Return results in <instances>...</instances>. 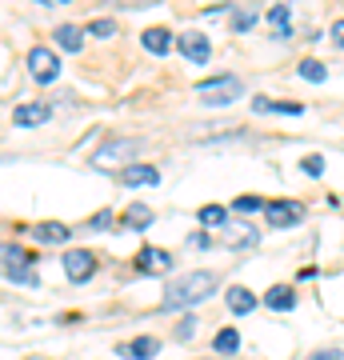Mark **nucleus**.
<instances>
[{"label": "nucleus", "mask_w": 344, "mask_h": 360, "mask_svg": "<svg viewBox=\"0 0 344 360\" xmlns=\"http://www.w3.org/2000/svg\"><path fill=\"white\" fill-rule=\"evenodd\" d=\"M37 236L40 240H52V245H64L68 240V229L64 224H37Z\"/></svg>", "instance_id": "nucleus-22"}, {"label": "nucleus", "mask_w": 344, "mask_h": 360, "mask_svg": "<svg viewBox=\"0 0 344 360\" xmlns=\"http://www.w3.org/2000/svg\"><path fill=\"white\" fill-rule=\"evenodd\" d=\"M196 96H200V104H232L244 96V80L241 77H212L204 80V84H196Z\"/></svg>", "instance_id": "nucleus-3"}, {"label": "nucleus", "mask_w": 344, "mask_h": 360, "mask_svg": "<svg viewBox=\"0 0 344 360\" xmlns=\"http://www.w3.org/2000/svg\"><path fill=\"white\" fill-rule=\"evenodd\" d=\"M156 352H160V340L156 336H136L128 345H116V356H125V360H153Z\"/></svg>", "instance_id": "nucleus-10"}, {"label": "nucleus", "mask_w": 344, "mask_h": 360, "mask_svg": "<svg viewBox=\"0 0 344 360\" xmlns=\"http://www.w3.org/2000/svg\"><path fill=\"white\" fill-rule=\"evenodd\" d=\"M89 32H92V37H113L116 20H104V16H101V20H92V25H89Z\"/></svg>", "instance_id": "nucleus-28"}, {"label": "nucleus", "mask_w": 344, "mask_h": 360, "mask_svg": "<svg viewBox=\"0 0 344 360\" xmlns=\"http://www.w3.org/2000/svg\"><path fill=\"white\" fill-rule=\"evenodd\" d=\"M192 245H196V248H208V245H212V236H204V232H196V236H192Z\"/></svg>", "instance_id": "nucleus-34"}, {"label": "nucleus", "mask_w": 344, "mask_h": 360, "mask_svg": "<svg viewBox=\"0 0 344 360\" xmlns=\"http://www.w3.org/2000/svg\"><path fill=\"white\" fill-rule=\"evenodd\" d=\"M232 208H236L241 217H248V212H260V208H265V200H260V196H236V200H232Z\"/></svg>", "instance_id": "nucleus-25"}, {"label": "nucleus", "mask_w": 344, "mask_h": 360, "mask_svg": "<svg viewBox=\"0 0 344 360\" xmlns=\"http://www.w3.org/2000/svg\"><path fill=\"white\" fill-rule=\"evenodd\" d=\"M52 108L49 104H20L13 112V124H20V129H37V124H49Z\"/></svg>", "instance_id": "nucleus-13"}, {"label": "nucleus", "mask_w": 344, "mask_h": 360, "mask_svg": "<svg viewBox=\"0 0 344 360\" xmlns=\"http://www.w3.org/2000/svg\"><path fill=\"white\" fill-rule=\"evenodd\" d=\"M256 240H260V232H256L248 220H241V224H224V232H220V245L224 248H253Z\"/></svg>", "instance_id": "nucleus-8"}, {"label": "nucleus", "mask_w": 344, "mask_h": 360, "mask_svg": "<svg viewBox=\"0 0 344 360\" xmlns=\"http://www.w3.org/2000/svg\"><path fill=\"white\" fill-rule=\"evenodd\" d=\"M300 168H305L308 176H324V156H305Z\"/></svg>", "instance_id": "nucleus-27"}, {"label": "nucleus", "mask_w": 344, "mask_h": 360, "mask_svg": "<svg viewBox=\"0 0 344 360\" xmlns=\"http://www.w3.org/2000/svg\"><path fill=\"white\" fill-rule=\"evenodd\" d=\"M296 72H300L305 80H312V84H320V80L329 77V68L320 65V60H300V68H296Z\"/></svg>", "instance_id": "nucleus-23"}, {"label": "nucleus", "mask_w": 344, "mask_h": 360, "mask_svg": "<svg viewBox=\"0 0 344 360\" xmlns=\"http://www.w3.org/2000/svg\"><path fill=\"white\" fill-rule=\"evenodd\" d=\"M196 217H200L204 229H224V224H229V220H224V217H229V212H224V205H204Z\"/></svg>", "instance_id": "nucleus-21"}, {"label": "nucleus", "mask_w": 344, "mask_h": 360, "mask_svg": "<svg viewBox=\"0 0 344 360\" xmlns=\"http://www.w3.org/2000/svg\"><path fill=\"white\" fill-rule=\"evenodd\" d=\"M268 20H272V28H276L281 37H288V32H293V28H288V8H284V4H276V8L268 13Z\"/></svg>", "instance_id": "nucleus-24"}, {"label": "nucleus", "mask_w": 344, "mask_h": 360, "mask_svg": "<svg viewBox=\"0 0 344 360\" xmlns=\"http://www.w3.org/2000/svg\"><path fill=\"white\" fill-rule=\"evenodd\" d=\"M217 292V276L212 272H180L172 284H165V300H160V309H192V304H200L208 296Z\"/></svg>", "instance_id": "nucleus-1"}, {"label": "nucleus", "mask_w": 344, "mask_h": 360, "mask_svg": "<svg viewBox=\"0 0 344 360\" xmlns=\"http://www.w3.org/2000/svg\"><path fill=\"white\" fill-rule=\"evenodd\" d=\"M0 264H4V272H8L16 284H37V272H32L37 252H25V248H16V245H4L0 248Z\"/></svg>", "instance_id": "nucleus-4"}, {"label": "nucleus", "mask_w": 344, "mask_h": 360, "mask_svg": "<svg viewBox=\"0 0 344 360\" xmlns=\"http://www.w3.org/2000/svg\"><path fill=\"white\" fill-rule=\"evenodd\" d=\"M56 44H60L64 52H80L84 49V32H80L77 25H60L56 28Z\"/></svg>", "instance_id": "nucleus-18"}, {"label": "nucleus", "mask_w": 344, "mask_h": 360, "mask_svg": "<svg viewBox=\"0 0 344 360\" xmlns=\"http://www.w3.org/2000/svg\"><path fill=\"white\" fill-rule=\"evenodd\" d=\"M265 212H268L272 229H293V224L305 220V205L300 200H272V205H265Z\"/></svg>", "instance_id": "nucleus-6"}, {"label": "nucleus", "mask_w": 344, "mask_h": 360, "mask_svg": "<svg viewBox=\"0 0 344 360\" xmlns=\"http://www.w3.org/2000/svg\"><path fill=\"white\" fill-rule=\"evenodd\" d=\"M253 25H256V8H244V13L232 16V28L236 32H244V28H253Z\"/></svg>", "instance_id": "nucleus-26"}, {"label": "nucleus", "mask_w": 344, "mask_h": 360, "mask_svg": "<svg viewBox=\"0 0 344 360\" xmlns=\"http://www.w3.org/2000/svg\"><path fill=\"white\" fill-rule=\"evenodd\" d=\"M144 49L148 52H156V56H165L168 49H172V32L168 28H144Z\"/></svg>", "instance_id": "nucleus-16"}, {"label": "nucleus", "mask_w": 344, "mask_h": 360, "mask_svg": "<svg viewBox=\"0 0 344 360\" xmlns=\"http://www.w3.org/2000/svg\"><path fill=\"white\" fill-rule=\"evenodd\" d=\"M312 360H344V352H340V348H320Z\"/></svg>", "instance_id": "nucleus-32"}, {"label": "nucleus", "mask_w": 344, "mask_h": 360, "mask_svg": "<svg viewBox=\"0 0 344 360\" xmlns=\"http://www.w3.org/2000/svg\"><path fill=\"white\" fill-rule=\"evenodd\" d=\"M136 269H141V272H168V269H172V252L148 245V248L136 252Z\"/></svg>", "instance_id": "nucleus-12"}, {"label": "nucleus", "mask_w": 344, "mask_h": 360, "mask_svg": "<svg viewBox=\"0 0 344 360\" xmlns=\"http://www.w3.org/2000/svg\"><path fill=\"white\" fill-rule=\"evenodd\" d=\"M108 224H113V212H108V208H104V212H96V217L89 220V229H92V232H101V229H108Z\"/></svg>", "instance_id": "nucleus-29"}, {"label": "nucleus", "mask_w": 344, "mask_h": 360, "mask_svg": "<svg viewBox=\"0 0 344 360\" xmlns=\"http://www.w3.org/2000/svg\"><path fill=\"white\" fill-rule=\"evenodd\" d=\"M192 333H196V321H192V316H189L184 324H177V336H180V340H189Z\"/></svg>", "instance_id": "nucleus-31"}, {"label": "nucleus", "mask_w": 344, "mask_h": 360, "mask_svg": "<svg viewBox=\"0 0 344 360\" xmlns=\"http://www.w3.org/2000/svg\"><path fill=\"white\" fill-rule=\"evenodd\" d=\"M113 8H141V4H156V0H108Z\"/></svg>", "instance_id": "nucleus-30"}, {"label": "nucleus", "mask_w": 344, "mask_h": 360, "mask_svg": "<svg viewBox=\"0 0 344 360\" xmlns=\"http://www.w3.org/2000/svg\"><path fill=\"white\" fill-rule=\"evenodd\" d=\"M332 44H336V49H344V20H336V25H332Z\"/></svg>", "instance_id": "nucleus-33"}, {"label": "nucleus", "mask_w": 344, "mask_h": 360, "mask_svg": "<svg viewBox=\"0 0 344 360\" xmlns=\"http://www.w3.org/2000/svg\"><path fill=\"white\" fill-rule=\"evenodd\" d=\"M265 304L272 312H293L296 309V292L288 288V284H272V288L265 292Z\"/></svg>", "instance_id": "nucleus-14"}, {"label": "nucleus", "mask_w": 344, "mask_h": 360, "mask_svg": "<svg viewBox=\"0 0 344 360\" xmlns=\"http://www.w3.org/2000/svg\"><path fill=\"white\" fill-rule=\"evenodd\" d=\"M28 72H32V80H40V84H52V80L60 77V60H56V52L44 49V44H37V49L28 52Z\"/></svg>", "instance_id": "nucleus-5"}, {"label": "nucleus", "mask_w": 344, "mask_h": 360, "mask_svg": "<svg viewBox=\"0 0 344 360\" xmlns=\"http://www.w3.org/2000/svg\"><path fill=\"white\" fill-rule=\"evenodd\" d=\"M253 112H281V116H300L305 108L300 104H284V101H268V96H256Z\"/></svg>", "instance_id": "nucleus-17"}, {"label": "nucleus", "mask_w": 344, "mask_h": 360, "mask_svg": "<svg viewBox=\"0 0 344 360\" xmlns=\"http://www.w3.org/2000/svg\"><path fill=\"white\" fill-rule=\"evenodd\" d=\"M212 348H217L220 356H232V352L241 348V333H236V328H220L217 340H212Z\"/></svg>", "instance_id": "nucleus-20"}, {"label": "nucleus", "mask_w": 344, "mask_h": 360, "mask_svg": "<svg viewBox=\"0 0 344 360\" xmlns=\"http://www.w3.org/2000/svg\"><path fill=\"white\" fill-rule=\"evenodd\" d=\"M64 272H68L72 284H84L96 272V257H92L89 248H72V252H64Z\"/></svg>", "instance_id": "nucleus-7"}, {"label": "nucleus", "mask_w": 344, "mask_h": 360, "mask_svg": "<svg viewBox=\"0 0 344 360\" xmlns=\"http://www.w3.org/2000/svg\"><path fill=\"white\" fill-rule=\"evenodd\" d=\"M52 4H72V0H52Z\"/></svg>", "instance_id": "nucleus-35"}, {"label": "nucleus", "mask_w": 344, "mask_h": 360, "mask_svg": "<svg viewBox=\"0 0 344 360\" xmlns=\"http://www.w3.org/2000/svg\"><path fill=\"white\" fill-rule=\"evenodd\" d=\"M229 309L236 312V316H248V312L256 309V296L244 288V284H232L229 288Z\"/></svg>", "instance_id": "nucleus-15"}, {"label": "nucleus", "mask_w": 344, "mask_h": 360, "mask_svg": "<svg viewBox=\"0 0 344 360\" xmlns=\"http://www.w3.org/2000/svg\"><path fill=\"white\" fill-rule=\"evenodd\" d=\"M144 148V141H136V136H116V141L101 144L96 153H92V168H101V172H113L116 165H125L128 156H136Z\"/></svg>", "instance_id": "nucleus-2"}, {"label": "nucleus", "mask_w": 344, "mask_h": 360, "mask_svg": "<svg viewBox=\"0 0 344 360\" xmlns=\"http://www.w3.org/2000/svg\"><path fill=\"white\" fill-rule=\"evenodd\" d=\"M153 220H156V217H153V208H148V205H132V208L125 212V224H128V229H136V232L148 229Z\"/></svg>", "instance_id": "nucleus-19"}, {"label": "nucleus", "mask_w": 344, "mask_h": 360, "mask_svg": "<svg viewBox=\"0 0 344 360\" xmlns=\"http://www.w3.org/2000/svg\"><path fill=\"white\" fill-rule=\"evenodd\" d=\"M120 184L125 188H153V184H160V172L153 165H125L120 168Z\"/></svg>", "instance_id": "nucleus-9"}, {"label": "nucleus", "mask_w": 344, "mask_h": 360, "mask_svg": "<svg viewBox=\"0 0 344 360\" xmlns=\"http://www.w3.org/2000/svg\"><path fill=\"white\" fill-rule=\"evenodd\" d=\"M180 52H184V60H192V65H204L212 56V44H208L204 32H184L180 37Z\"/></svg>", "instance_id": "nucleus-11"}]
</instances>
